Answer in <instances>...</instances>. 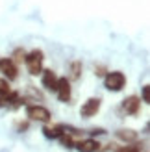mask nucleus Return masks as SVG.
<instances>
[{
	"mask_svg": "<svg viewBox=\"0 0 150 152\" xmlns=\"http://www.w3.org/2000/svg\"><path fill=\"white\" fill-rule=\"evenodd\" d=\"M43 59H44V56H43L41 50H32L30 54L24 56L26 69H28V72L32 74V76L41 74V71H43Z\"/></svg>",
	"mask_w": 150,
	"mask_h": 152,
	"instance_id": "nucleus-1",
	"label": "nucleus"
},
{
	"mask_svg": "<svg viewBox=\"0 0 150 152\" xmlns=\"http://www.w3.org/2000/svg\"><path fill=\"white\" fill-rule=\"evenodd\" d=\"M104 86L109 91H122V87L126 86V76L121 71H113V72H108L106 78H104Z\"/></svg>",
	"mask_w": 150,
	"mask_h": 152,
	"instance_id": "nucleus-2",
	"label": "nucleus"
},
{
	"mask_svg": "<svg viewBox=\"0 0 150 152\" xmlns=\"http://www.w3.org/2000/svg\"><path fill=\"white\" fill-rule=\"evenodd\" d=\"M26 117L30 121H37V123H48L52 115H50V111L44 108V106L33 104V106H28L26 108Z\"/></svg>",
	"mask_w": 150,
	"mask_h": 152,
	"instance_id": "nucleus-3",
	"label": "nucleus"
},
{
	"mask_svg": "<svg viewBox=\"0 0 150 152\" xmlns=\"http://www.w3.org/2000/svg\"><path fill=\"white\" fill-rule=\"evenodd\" d=\"M56 93H58V98H59L61 102H69V100H71V95H72L71 80H69V78H58Z\"/></svg>",
	"mask_w": 150,
	"mask_h": 152,
	"instance_id": "nucleus-4",
	"label": "nucleus"
},
{
	"mask_svg": "<svg viewBox=\"0 0 150 152\" xmlns=\"http://www.w3.org/2000/svg\"><path fill=\"white\" fill-rule=\"evenodd\" d=\"M100 110V98H89V100L84 102V106H82V110H80V115L82 117H95L96 113H98Z\"/></svg>",
	"mask_w": 150,
	"mask_h": 152,
	"instance_id": "nucleus-5",
	"label": "nucleus"
},
{
	"mask_svg": "<svg viewBox=\"0 0 150 152\" xmlns=\"http://www.w3.org/2000/svg\"><path fill=\"white\" fill-rule=\"evenodd\" d=\"M0 72H2L7 80H17V63H13L11 61V58H4V59H0Z\"/></svg>",
	"mask_w": 150,
	"mask_h": 152,
	"instance_id": "nucleus-6",
	"label": "nucleus"
},
{
	"mask_svg": "<svg viewBox=\"0 0 150 152\" xmlns=\"http://www.w3.org/2000/svg\"><path fill=\"white\" fill-rule=\"evenodd\" d=\"M139 108H141V98L135 96V95H132V96L122 100V110L128 113V115H137Z\"/></svg>",
	"mask_w": 150,
	"mask_h": 152,
	"instance_id": "nucleus-7",
	"label": "nucleus"
},
{
	"mask_svg": "<svg viewBox=\"0 0 150 152\" xmlns=\"http://www.w3.org/2000/svg\"><path fill=\"white\" fill-rule=\"evenodd\" d=\"M41 82H43V86L50 89V91H56V86H58V76L56 72L52 71V69H47V71H41Z\"/></svg>",
	"mask_w": 150,
	"mask_h": 152,
	"instance_id": "nucleus-8",
	"label": "nucleus"
},
{
	"mask_svg": "<svg viewBox=\"0 0 150 152\" xmlns=\"http://www.w3.org/2000/svg\"><path fill=\"white\" fill-rule=\"evenodd\" d=\"M63 132H65L63 124H52V126H44L43 128L44 137H48V139H59V135H61Z\"/></svg>",
	"mask_w": 150,
	"mask_h": 152,
	"instance_id": "nucleus-9",
	"label": "nucleus"
},
{
	"mask_svg": "<svg viewBox=\"0 0 150 152\" xmlns=\"http://www.w3.org/2000/svg\"><path fill=\"white\" fill-rule=\"evenodd\" d=\"M98 141H95V139H82L76 143V148L80 152H96L98 150Z\"/></svg>",
	"mask_w": 150,
	"mask_h": 152,
	"instance_id": "nucleus-10",
	"label": "nucleus"
},
{
	"mask_svg": "<svg viewBox=\"0 0 150 152\" xmlns=\"http://www.w3.org/2000/svg\"><path fill=\"white\" fill-rule=\"evenodd\" d=\"M117 137L124 141V143H133V141H137V132H133V130H126V128H121V130H117Z\"/></svg>",
	"mask_w": 150,
	"mask_h": 152,
	"instance_id": "nucleus-11",
	"label": "nucleus"
},
{
	"mask_svg": "<svg viewBox=\"0 0 150 152\" xmlns=\"http://www.w3.org/2000/svg\"><path fill=\"white\" fill-rule=\"evenodd\" d=\"M80 72H82V63L72 61L71 63V78H80Z\"/></svg>",
	"mask_w": 150,
	"mask_h": 152,
	"instance_id": "nucleus-12",
	"label": "nucleus"
},
{
	"mask_svg": "<svg viewBox=\"0 0 150 152\" xmlns=\"http://www.w3.org/2000/svg\"><path fill=\"white\" fill-rule=\"evenodd\" d=\"M24 56H26V52L22 48H17L13 52V56H11V61L13 63H20V61H24Z\"/></svg>",
	"mask_w": 150,
	"mask_h": 152,
	"instance_id": "nucleus-13",
	"label": "nucleus"
},
{
	"mask_svg": "<svg viewBox=\"0 0 150 152\" xmlns=\"http://www.w3.org/2000/svg\"><path fill=\"white\" fill-rule=\"evenodd\" d=\"M115 152H141L139 145H130V143H126L124 147H119Z\"/></svg>",
	"mask_w": 150,
	"mask_h": 152,
	"instance_id": "nucleus-14",
	"label": "nucleus"
},
{
	"mask_svg": "<svg viewBox=\"0 0 150 152\" xmlns=\"http://www.w3.org/2000/svg\"><path fill=\"white\" fill-rule=\"evenodd\" d=\"M143 102L150 104V87H148V86L143 87Z\"/></svg>",
	"mask_w": 150,
	"mask_h": 152,
	"instance_id": "nucleus-15",
	"label": "nucleus"
},
{
	"mask_svg": "<svg viewBox=\"0 0 150 152\" xmlns=\"http://www.w3.org/2000/svg\"><path fill=\"white\" fill-rule=\"evenodd\" d=\"M6 91H9V86L4 78H0V93H6Z\"/></svg>",
	"mask_w": 150,
	"mask_h": 152,
	"instance_id": "nucleus-16",
	"label": "nucleus"
}]
</instances>
